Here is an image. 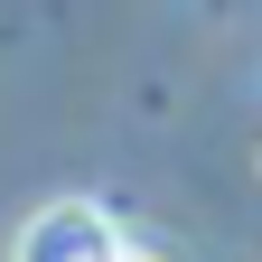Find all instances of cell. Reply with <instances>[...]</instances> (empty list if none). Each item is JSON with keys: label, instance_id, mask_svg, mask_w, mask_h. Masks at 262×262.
Instances as JSON below:
<instances>
[{"label": "cell", "instance_id": "6da1fadb", "mask_svg": "<svg viewBox=\"0 0 262 262\" xmlns=\"http://www.w3.org/2000/svg\"><path fill=\"white\" fill-rule=\"evenodd\" d=\"M10 262H131V253H122V225L94 206V196H47V206L19 225Z\"/></svg>", "mask_w": 262, "mask_h": 262}]
</instances>
